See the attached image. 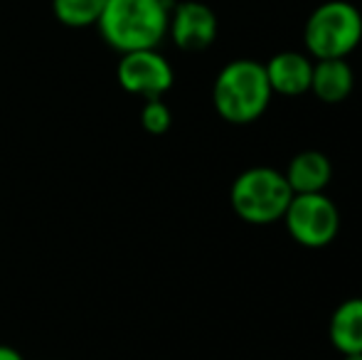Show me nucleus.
<instances>
[{"label": "nucleus", "mask_w": 362, "mask_h": 360, "mask_svg": "<svg viewBox=\"0 0 362 360\" xmlns=\"http://www.w3.org/2000/svg\"><path fill=\"white\" fill-rule=\"evenodd\" d=\"M170 8L173 0H106L96 28L119 54L158 50L168 35Z\"/></svg>", "instance_id": "nucleus-1"}, {"label": "nucleus", "mask_w": 362, "mask_h": 360, "mask_svg": "<svg viewBox=\"0 0 362 360\" xmlns=\"http://www.w3.org/2000/svg\"><path fill=\"white\" fill-rule=\"evenodd\" d=\"M272 96L267 69L257 59H232L219 69L212 84L215 111L224 121L237 126L262 119L272 104Z\"/></svg>", "instance_id": "nucleus-2"}, {"label": "nucleus", "mask_w": 362, "mask_h": 360, "mask_svg": "<svg viewBox=\"0 0 362 360\" xmlns=\"http://www.w3.org/2000/svg\"><path fill=\"white\" fill-rule=\"evenodd\" d=\"M362 42V13L348 0H328L308 15L303 45L313 59H348Z\"/></svg>", "instance_id": "nucleus-3"}, {"label": "nucleus", "mask_w": 362, "mask_h": 360, "mask_svg": "<svg viewBox=\"0 0 362 360\" xmlns=\"http://www.w3.org/2000/svg\"><path fill=\"white\" fill-rule=\"evenodd\" d=\"M293 190L284 170L269 166H254L234 178L229 187L232 210L249 225H269L284 220Z\"/></svg>", "instance_id": "nucleus-4"}, {"label": "nucleus", "mask_w": 362, "mask_h": 360, "mask_svg": "<svg viewBox=\"0 0 362 360\" xmlns=\"http://www.w3.org/2000/svg\"><path fill=\"white\" fill-rule=\"evenodd\" d=\"M284 225L300 247L323 250L338 237L340 212L325 192H300L291 197L284 212Z\"/></svg>", "instance_id": "nucleus-5"}, {"label": "nucleus", "mask_w": 362, "mask_h": 360, "mask_svg": "<svg viewBox=\"0 0 362 360\" xmlns=\"http://www.w3.org/2000/svg\"><path fill=\"white\" fill-rule=\"evenodd\" d=\"M116 79L121 89L141 99H160L175 82L170 62L158 50H136L121 54Z\"/></svg>", "instance_id": "nucleus-6"}, {"label": "nucleus", "mask_w": 362, "mask_h": 360, "mask_svg": "<svg viewBox=\"0 0 362 360\" xmlns=\"http://www.w3.org/2000/svg\"><path fill=\"white\" fill-rule=\"evenodd\" d=\"M217 15L210 5L200 3V0L173 3L168 35L173 37L175 47L185 50V52H202L217 40Z\"/></svg>", "instance_id": "nucleus-7"}, {"label": "nucleus", "mask_w": 362, "mask_h": 360, "mask_svg": "<svg viewBox=\"0 0 362 360\" xmlns=\"http://www.w3.org/2000/svg\"><path fill=\"white\" fill-rule=\"evenodd\" d=\"M267 79L274 94L281 96H300L310 91V77H313V57L296 50L276 52L267 64Z\"/></svg>", "instance_id": "nucleus-8"}, {"label": "nucleus", "mask_w": 362, "mask_h": 360, "mask_svg": "<svg viewBox=\"0 0 362 360\" xmlns=\"http://www.w3.org/2000/svg\"><path fill=\"white\" fill-rule=\"evenodd\" d=\"M293 195L300 192H325L330 178H333V163L323 151H300L291 158L284 170Z\"/></svg>", "instance_id": "nucleus-9"}, {"label": "nucleus", "mask_w": 362, "mask_h": 360, "mask_svg": "<svg viewBox=\"0 0 362 360\" xmlns=\"http://www.w3.org/2000/svg\"><path fill=\"white\" fill-rule=\"evenodd\" d=\"M355 89V72L348 59H313L310 91L323 104H340Z\"/></svg>", "instance_id": "nucleus-10"}, {"label": "nucleus", "mask_w": 362, "mask_h": 360, "mask_svg": "<svg viewBox=\"0 0 362 360\" xmlns=\"http://www.w3.org/2000/svg\"><path fill=\"white\" fill-rule=\"evenodd\" d=\"M328 338L338 353H362V296L345 298L335 306Z\"/></svg>", "instance_id": "nucleus-11"}, {"label": "nucleus", "mask_w": 362, "mask_h": 360, "mask_svg": "<svg viewBox=\"0 0 362 360\" xmlns=\"http://www.w3.org/2000/svg\"><path fill=\"white\" fill-rule=\"evenodd\" d=\"M106 0H52V13L67 28H89L101 18Z\"/></svg>", "instance_id": "nucleus-12"}, {"label": "nucleus", "mask_w": 362, "mask_h": 360, "mask_svg": "<svg viewBox=\"0 0 362 360\" xmlns=\"http://www.w3.org/2000/svg\"><path fill=\"white\" fill-rule=\"evenodd\" d=\"M141 126L151 136H163L173 126V114L168 104L160 99H146L144 109H141Z\"/></svg>", "instance_id": "nucleus-13"}, {"label": "nucleus", "mask_w": 362, "mask_h": 360, "mask_svg": "<svg viewBox=\"0 0 362 360\" xmlns=\"http://www.w3.org/2000/svg\"><path fill=\"white\" fill-rule=\"evenodd\" d=\"M0 360H25V356L18 351V348L5 346V343H0Z\"/></svg>", "instance_id": "nucleus-14"}, {"label": "nucleus", "mask_w": 362, "mask_h": 360, "mask_svg": "<svg viewBox=\"0 0 362 360\" xmlns=\"http://www.w3.org/2000/svg\"><path fill=\"white\" fill-rule=\"evenodd\" d=\"M343 360H362V353H345Z\"/></svg>", "instance_id": "nucleus-15"}]
</instances>
